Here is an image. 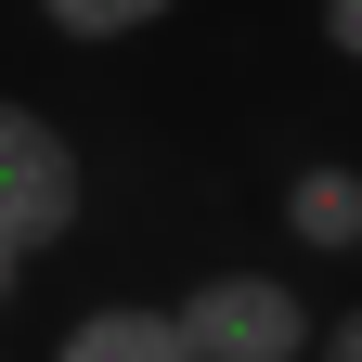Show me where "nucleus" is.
Returning a JSON list of instances; mask_svg holds the SVG:
<instances>
[{"label":"nucleus","mask_w":362,"mask_h":362,"mask_svg":"<svg viewBox=\"0 0 362 362\" xmlns=\"http://www.w3.org/2000/svg\"><path fill=\"white\" fill-rule=\"evenodd\" d=\"M168 13H181V0H39V26H52L65 52H117V39H143Z\"/></svg>","instance_id":"39448f33"},{"label":"nucleus","mask_w":362,"mask_h":362,"mask_svg":"<svg viewBox=\"0 0 362 362\" xmlns=\"http://www.w3.org/2000/svg\"><path fill=\"white\" fill-rule=\"evenodd\" d=\"M324 52H337V65H362V0H324Z\"/></svg>","instance_id":"0eeeda50"},{"label":"nucleus","mask_w":362,"mask_h":362,"mask_svg":"<svg viewBox=\"0 0 362 362\" xmlns=\"http://www.w3.org/2000/svg\"><path fill=\"white\" fill-rule=\"evenodd\" d=\"M272 207H285V246H298V259H362V168H349V156L285 168Z\"/></svg>","instance_id":"7ed1b4c3"},{"label":"nucleus","mask_w":362,"mask_h":362,"mask_svg":"<svg viewBox=\"0 0 362 362\" xmlns=\"http://www.w3.org/2000/svg\"><path fill=\"white\" fill-rule=\"evenodd\" d=\"M310 362H362V298L337 310V324H310Z\"/></svg>","instance_id":"423d86ee"},{"label":"nucleus","mask_w":362,"mask_h":362,"mask_svg":"<svg viewBox=\"0 0 362 362\" xmlns=\"http://www.w3.org/2000/svg\"><path fill=\"white\" fill-rule=\"evenodd\" d=\"M168 324H181L194 362H310V298L285 285V272H259V259L194 272V285L168 298Z\"/></svg>","instance_id":"f257e3e1"},{"label":"nucleus","mask_w":362,"mask_h":362,"mask_svg":"<svg viewBox=\"0 0 362 362\" xmlns=\"http://www.w3.org/2000/svg\"><path fill=\"white\" fill-rule=\"evenodd\" d=\"M52 362H194L168 324V298H90L78 324L52 337Z\"/></svg>","instance_id":"20e7f679"},{"label":"nucleus","mask_w":362,"mask_h":362,"mask_svg":"<svg viewBox=\"0 0 362 362\" xmlns=\"http://www.w3.org/2000/svg\"><path fill=\"white\" fill-rule=\"evenodd\" d=\"M13 285H26V259H0V310H13Z\"/></svg>","instance_id":"6e6552de"},{"label":"nucleus","mask_w":362,"mask_h":362,"mask_svg":"<svg viewBox=\"0 0 362 362\" xmlns=\"http://www.w3.org/2000/svg\"><path fill=\"white\" fill-rule=\"evenodd\" d=\"M90 220V168H78V143L39 104H13V90H0V259H52L65 233Z\"/></svg>","instance_id":"f03ea898"}]
</instances>
